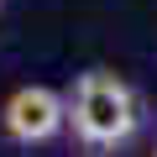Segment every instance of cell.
<instances>
[{
	"mask_svg": "<svg viewBox=\"0 0 157 157\" xmlns=\"http://www.w3.org/2000/svg\"><path fill=\"white\" fill-rule=\"evenodd\" d=\"M68 121H73V131H78L84 147H121L136 131V94H131L126 78H115L105 68H89L73 84Z\"/></svg>",
	"mask_w": 157,
	"mask_h": 157,
	"instance_id": "obj_1",
	"label": "cell"
},
{
	"mask_svg": "<svg viewBox=\"0 0 157 157\" xmlns=\"http://www.w3.org/2000/svg\"><path fill=\"white\" fill-rule=\"evenodd\" d=\"M63 121H68V100L58 89H47V84H21L6 105H0V126H6V136L21 141V147L52 141L63 131Z\"/></svg>",
	"mask_w": 157,
	"mask_h": 157,
	"instance_id": "obj_2",
	"label": "cell"
},
{
	"mask_svg": "<svg viewBox=\"0 0 157 157\" xmlns=\"http://www.w3.org/2000/svg\"><path fill=\"white\" fill-rule=\"evenodd\" d=\"M152 157H157V152H152Z\"/></svg>",
	"mask_w": 157,
	"mask_h": 157,
	"instance_id": "obj_3",
	"label": "cell"
}]
</instances>
